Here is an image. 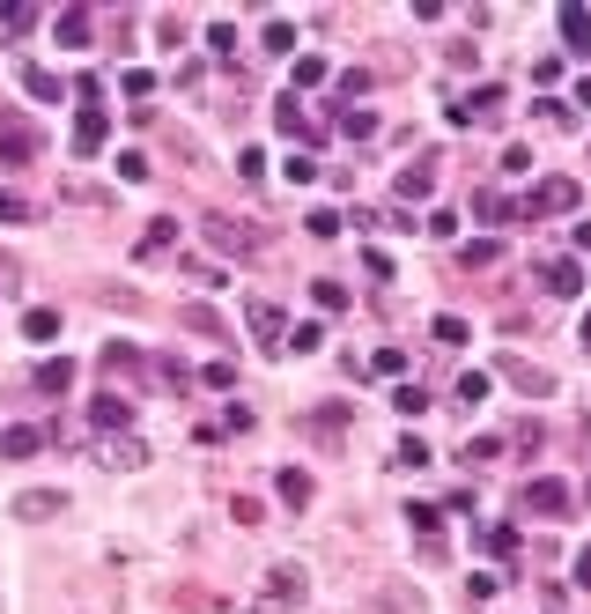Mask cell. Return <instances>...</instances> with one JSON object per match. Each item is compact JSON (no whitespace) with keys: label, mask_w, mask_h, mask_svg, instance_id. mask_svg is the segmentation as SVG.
Listing matches in <instances>:
<instances>
[{"label":"cell","mask_w":591,"mask_h":614,"mask_svg":"<svg viewBox=\"0 0 591 614\" xmlns=\"http://www.w3.org/2000/svg\"><path fill=\"white\" fill-rule=\"evenodd\" d=\"M170 245H178V222L163 215V222H148V237H141V259H163Z\"/></svg>","instance_id":"cell-15"},{"label":"cell","mask_w":591,"mask_h":614,"mask_svg":"<svg viewBox=\"0 0 591 614\" xmlns=\"http://www.w3.org/2000/svg\"><path fill=\"white\" fill-rule=\"evenodd\" d=\"M370 614H422V592H377V600H370Z\"/></svg>","instance_id":"cell-18"},{"label":"cell","mask_w":591,"mask_h":614,"mask_svg":"<svg viewBox=\"0 0 591 614\" xmlns=\"http://www.w3.org/2000/svg\"><path fill=\"white\" fill-rule=\"evenodd\" d=\"M540 289H547V296H584V267H577V259H547V267H540Z\"/></svg>","instance_id":"cell-9"},{"label":"cell","mask_w":591,"mask_h":614,"mask_svg":"<svg viewBox=\"0 0 591 614\" xmlns=\"http://www.w3.org/2000/svg\"><path fill=\"white\" fill-rule=\"evenodd\" d=\"M67 378H74V363H45V370H37V385H45V393H67Z\"/></svg>","instance_id":"cell-27"},{"label":"cell","mask_w":591,"mask_h":614,"mask_svg":"<svg viewBox=\"0 0 591 614\" xmlns=\"http://www.w3.org/2000/svg\"><path fill=\"white\" fill-rule=\"evenodd\" d=\"M8 511L23 518V526H45V518H60V511H67V496H60V489H23Z\"/></svg>","instance_id":"cell-6"},{"label":"cell","mask_w":591,"mask_h":614,"mask_svg":"<svg viewBox=\"0 0 591 614\" xmlns=\"http://www.w3.org/2000/svg\"><path fill=\"white\" fill-rule=\"evenodd\" d=\"M569 245H577V252H591V222H577V230H569Z\"/></svg>","instance_id":"cell-35"},{"label":"cell","mask_w":591,"mask_h":614,"mask_svg":"<svg viewBox=\"0 0 591 614\" xmlns=\"http://www.w3.org/2000/svg\"><path fill=\"white\" fill-rule=\"evenodd\" d=\"M577 104H584V111H591V74H584V82H577Z\"/></svg>","instance_id":"cell-37"},{"label":"cell","mask_w":591,"mask_h":614,"mask_svg":"<svg viewBox=\"0 0 591 614\" xmlns=\"http://www.w3.org/2000/svg\"><path fill=\"white\" fill-rule=\"evenodd\" d=\"M473 215H481V222H510L518 200H510V193H473Z\"/></svg>","instance_id":"cell-17"},{"label":"cell","mask_w":591,"mask_h":614,"mask_svg":"<svg viewBox=\"0 0 591 614\" xmlns=\"http://www.w3.org/2000/svg\"><path fill=\"white\" fill-rule=\"evenodd\" d=\"M326 82V60H296V89H318Z\"/></svg>","instance_id":"cell-32"},{"label":"cell","mask_w":591,"mask_h":614,"mask_svg":"<svg viewBox=\"0 0 591 614\" xmlns=\"http://www.w3.org/2000/svg\"><path fill=\"white\" fill-rule=\"evenodd\" d=\"M281 178H296V185H311V178H318V163H311V156H289V163H281Z\"/></svg>","instance_id":"cell-33"},{"label":"cell","mask_w":591,"mask_h":614,"mask_svg":"<svg viewBox=\"0 0 591 614\" xmlns=\"http://www.w3.org/2000/svg\"><path fill=\"white\" fill-rule=\"evenodd\" d=\"M274 489H281V504H296V511H303V504H311V481H303V474H281V481H274Z\"/></svg>","instance_id":"cell-24"},{"label":"cell","mask_w":591,"mask_h":614,"mask_svg":"<svg viewBox=\"0 0 591 614\" xmlns=\"http://www.w3.org/2000/svg\"><path fill=\"white\" fill-rule=\"evenodd\" d=\"M311 600V570L303 563H274L266 570V607H303Z\"/></svg>","instance_id":"cell-2"},{"label":"cell","mask_w":591,"mask_h":614,"mask_svg":"<svg viewBox=\"0 0 591 614\" xmlns=\"http://www.w3.org/2000/svg\"><path fill=\"white\" fill-rule=\"evenodd\" d=\"M399 200H429V163H407V171H399Z\"/></svg>","instance_id":"cell-21"},{"label":"cell","mask_w":591,"mask_h":614,"mask_svg":"<svg viewBox=\"0 0 591 614\" xmlns=\"http://www.w3.org/2000/svg\"><path fill=\"white\" fill-rule=\"evenodd\" d=\"M370 370H377V378H399V370H407V356H399V348H377Z\"/></svg>","instance_id":"cell-31"},{"label":"cell","mask_w":591,"mask_h":614,"mask_svg":"<svg viewBox=\"0 0 591 614\" xmlns=\"http://www.w3.org/2000/svg\"><path fill=\"white\" fill-rule=\"evenodd\" d=\"M23 333H30V341H52V333H60V311H30Z\"/></svg>","instance_id":"cell-25"},{"label":"cell","mask_w":591,"mask_h":614,"mask_svg":"<svg viewBox=\"0 0 591 614\" xmlns=\"http://www.w3.org/2000/svg\"><path fill=\"white\" fill-rule=\"evenodd\" d=\"M104 134H111V126H104V111H97V104H82V119H74V156H97Z\"/></svg>","instance_id":"cell-12"},{"label":"cell","mask_w":591,"mask_h":614,"mask_svg":"<svg viewBox=\"0 0 591 614\" xmlns=\"http://www.w3.org/2000/svg\"><path fill=\"white\" fill-rule=\"evenodd\" d=\"M30 156H37V134H30L23 119H8V126H0V163H8V171H23Z\"/></svg>","instance_id":"cell-8"},{"label":"cell","mask_w":591,"mask_h":614,"mask_svg":"<svg viewBox=\"0 0 591 614\" xmlns=\"http://www.w3.org/2000/svg\"><path fill=\"white\" fill-rule=\"evenodd\" d=\"M503 378L518 385V393H532V400L555 393V370H540V363H525V356H503Z\"/></svg>","instance_id":"cell-7"},{"label":"cell","mask_w":591,"mask_h":614,"mask_svg":"<svg viewBox=\"0 0 591 614\" xmlns=\"http://www.w3.org/2000/svg\"><path fill=\"white\" fill-rule=\"evenodd\" d=\"M577 200H584V185H577V178H540V193L518 200V215H569Z\"/></svg>","instance_id":"cell-3"},{"label":"cell","mask_w":591,"mask_h":614,"mask_svg":"<svg viewBox=\"0 0 591 614\" xmlns=\"http://www.w3.org/2000/svg\"><path fill=\"white\" fill-rule=\"evenodd\" d=\"M23 89L37 104H52V97H60V74H52V67H23Z\"/></svg>","instance_id":"cell-20"},{"label":"cell","mask_w":591,"mask_h":614,"mask_svg":"<svg viewBox=\"0 0 591 614\" xmlns=\"http://www.w3.org/2000/svg\"><path fill=\"white\" fill-rule=\"evenodd\" d=\"M459 400H466V407L488 400V378H481V370H466V378H459Z\"/></svg>","instance_id":"cell-30"},{"label":"cell","mask_w":591,"mask_h":614,"mask_svg":"<svg viewBox=\"0 0 591 614\" xmlns=\"http://www.w3.org/2000/svg\"><path fill=\"white\" fill-rule=\"evenodd\" d=\"M89 422H97L104 437H119V430H133V407L119 393H97V400H89Z\"/></svg>","instance_id":"cell-10"},{"label":"cell","mask_w":591,"mask_h":614,"mask_svg":"<svg viewBox=\"0 0 591 614\" xmlns=\"http://www.w3.org/2000/svg\"><path fill=\"white\" fill-rule=\"evenodd\" d=\"M436 341H444V348H466V319H436Z\"/></svg>","instance_id":"cell-34"},{"label":"cell","mask_w":591,"mask_h":614,"mask_svg":"<svg viewBox=\"0 0 591 614\" xmlns=\"http://www.w3.org/2000/svg\"><path fill=\"white\" fill-rule=\"evenodd\" d=\"M525 511L562 518V511H569V489H562V481H525Z\"/></svg>","instance_id":"cell-11"},{"label":"cell","mask_w":591,"mask_h":614,"mask_svg":"<svg viewBox=\"0 0 591 614\" xmlns=\"http://www.w3.org/2000/svg\"><path fill=\"white\" fill-rule=\"evenodd\" d=\"M274 126H281L289 141H311V119H303V104H296V97H281V104H274Z\"/></svg>","instance_id":"cell-14"},{"label":"cell","mask_w":591,"mask_h":614,"mask_svg":"<svg viewBox=\"0 0 591 614\" xmlns=\"http://www.w3.org/2000/svg\"><path fill=\"white\" fill-rule=\"evenodd\" d=\"M0 452H8V459H30V452H45V430H30V422H23V430H8V437H0Z\"/></svg>","instance_id":"cell-16"},{"label":"cell","mask_w":591,"mask_h":614,"mask_svg":"<svg viewBox=\"0 0 591 614\" xmlns=\"http://www.w3.org/2000/svg\"><path fill=\"white\" fill-rule=\"evenodd\" d=\"M577 585H591V548L577 555Z\"/></svg>","instance_id":"cell-36"},{"label":"cell","mask_w":591,"mask_h":614,"mask_svg":"<svg viewBox=\"0 0 591 614\" xmlns=\"http://www.w3.org/2000/svg\"><path fill=\"white\" fill-rule=\"evenodd\" d=\"M584 348H591V311H584Z\"/></svg>","instance_id":"cell-39"},{"label":"cell","mask_w":591,"mask_h":614,"mask_svg":"<svg viewBox=\"0 0 591 614\" xmlns=\"http://www.w3.org/2000/svg\"><path fill=\"white\" fill-rule=\"evenodd\" d=\"M52 30H60V45H89V15H82V8H67Z\"/></svg>","instance_id":"cell-22"},{"label":"cell","mask_w":591,"mask_h":614,"mask_svg":"<svg viewBox=\"0 0 591 614\" xmlns=\"http://www.w3.org/2000/svg\"><path fill=\"white\" fill-rule=\"evenodd\" d=\"M0 222H37V208H30L23 193H0Z\"/></svg>","instance_id":"cell-26"},{"label":"cell","mask_w":591,"mask_h":614,"mask_svg":"<svg viewBox=\"0 0 591 614\" xmlns=\"http://www.w3.org/2000/svg\"><path fill=\"white\" fill-rule=\"evenodd\" d=\"M97 467H111V474H141V467H148V444L133 437V430L97 437Z\"/></svg>","instance_id":"cell-4"},{"label":"cell","mask_w":591,"mask_h":614,"mask_svg":"<svg viewBox=\"0 0 591 614\" xmlns=\"http://www.w3.org/2000/svg\"><path fill=\"white\" fill-rule=\"evenodd\" d=\"M340 134H348V141H370V134H377V111H340Z\"/></svg>","instance_id":"cell-23"},{"label":"cell","mask_w":591,"mask_h":614,"mask_svg":"<svg viewBox=\"0 0 591 614\" xmlns=\"http://www.w3.org/2000/svg\"><path fill=\"white\" fill-rule=\"evenodd\" d=\"M237 614H274V607H237Z\"/></svg>","instance_id":"cell-38"},{"label":"cell","mask_w":591,"mask_h":614,"mask_svg":"<svg viewBox=\"0 0 591 614\" xmlns=\"http://www.w3.org/2000/svg\"><path fill=\"white\" fill-rule=\"evenodd\" d=\"M495 111H503V89H473V97L451 111V119H466V126H481V119H495Z\"/></svg>","instance_id":"cell-13"},{"label":"cell","mask_w":591,"mask_h":614,"mask_svg":"<svg viewBox=\"0 0 591 614\" xmlns=\"http://www.w3.org/2000/svg\"><path fill=\"white\" fill-rule=\"evenodd\" d=\"M207 45H215V52H237V23H222V15H215V23H207Z\"/></svg>","instance_id":"cell-28"},{"label":"cell","mask_w":591,"mask_h":614,"mask_svg":"<svg viewBox=\"0 0 591 614\" xmlns=\"http://www.w3.org/2000/svg\"><path fill=\"white\" fill-rule=\"evenodd\" d=\"M562 45H569V52L591 45V15H584V8H562Z\"/></svg>","instance_id":"cell-19"},{"label":"cell","mask_w":591,"mask_h":614,"mask_svg":"<svg viewBox=\"0 0 591 614\" xmlns=\"http://www.w3.org/2000/svg\"><path fill=\"white\" fill-rule=\"evenodd\" d=\"M244 319H252V341L266 348V356H281V304H266V296H252V304H244Z\"/></svg>","instance_id":"cell-5"},{"label":"cell","mask_w":591,"mask_h":614,"mask_svg":"<svg viewBox=\"0 0 591 614\" xmlns=\"http://www.w3.org/2000/svg\"><path fill=\"white\" fill-rule=\"evenodd\" d=\"M207 245H215L222 259H259V230L237 215H207Z\"/></svg>","instance_id":"cell-1"},{"label":"cell","mask_w":591,"mask_h":614,"mask_svg":"<svg viewBox=\"0 0 591 614\" xmlns=\"http://www.w3.org/2000/svg\"><path fill=\"white\" fill-rule=\"evenodd\" d=\"M133 363H141V348H126V341L104 348V370H133Z\"/></svg>","instance_id":"cell-29"}]
</instances>
